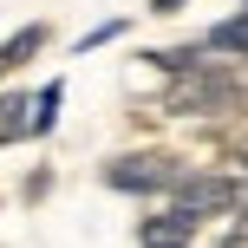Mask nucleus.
I'll return each mask as SVG.
<instances>
[{
  "mask_svg": "<svg viewBox=\"0 0 248 248\" xmlns=\"http://www.w3.org/2000/svg\"><path fill=\"white\" fill-rule=\"evenodd\" d=\"M163 118H209V111H242V78H235V65H196V72H183V78H170V92H163V105H157Z\"/></svg>",
  "mask_w": 248,
  "mask_h": 248,
  "instance_id": "obj_1",
  "label": "nucleus"
},
{
  "mask_svg": "<svg viewBox=\"0 0 248 248\" xmlns=\"http://www.w3.org/2000/svg\"><path fill=\"white\" fill-rule=\"evenodd\" d=\"M189 163L176 157V150H124V157L105 163V189H118V196H170L176 183H183Z\"/></svg>",
  "mask_w": 248,
  "mask_h": 248,
  "instance_id": "obj_2",
  "label": "nucleus"
},
{
  "mask_svg": "<svg viewBox=\"0 0 248 248\" xmlns=\"http://www.w3.org/2000/svg\"><path fill=\"white\" fill-rule=\"evenodd\" d=\"M170 202L176 209H189L196 222H209V216H235L242 202H248V189H242V176L235 170H183V183L170 189Z\"/></svg>",
  "mask_w": 248,
  "mask_h": 248,
  "instance_id": "obj_3",
  "label": "nucleus"
},
{
  "mask_svg": "<svg viewBox=\"0 0 248 248\" xmlns=\"http://www.w3.org/2000/svg\"><path fill=\"white\" fill-rule=\"evenodd\" d=\"M196 235H202V222L189 209H176V202H163V209H150L137 222V248H189Z\"/></svg>",
  "mask_w": 248,
  "mask_h": 248,
  "instance_id": "obj_4",
  "label": "nucleus"
},
{
  "mask_svg": "<svg viewBox=\"0 0 248 248\" xmlns=\"http://www.w3.org/2000/svg\"><path fill=\"white\" fill-rule=\"evenodd\" d=\"M20 137H33V98L26 92H7L0 98V144H20Z\"/></svg>",
  "mask_w": 248,
  "mask_h": 248,
  "instance_id": "obj_5",
  "label": "nucleus"
},
{
  "mask_svg": "<svg viewBox=\"0 0 248 248\" xmlns=\"http://www.w3.org/2000/svg\"><path fill=\"white\" fill-rule=\"evenodd\" d=\"M59 105H65V78H46V85L33 92V137H52V124H59Z\"/></svg>",
  "mask_w": 248,
  "mask_h": 248,
  "instance_id": "obj_6",
  "label": "nucleus"
},
{
  "mask_svg": "<svg viewBox=\"0 0 248 248\" xmlns=\"http://www.w3.org/2000/svg\"><path fill=\"white\" fill-rule=\"evenodd\" d=\"M39 46H46V26H39V20H33V26H20V33H13L7 46H0V72H20V65L33 59Z\"/></svg>",
  "mask_w": 248,
  "mask_h": 248,
  "instance_id": "obj_7",
  "label": "nucleus"
},
{
  "mask_svg": "<svg viewBox=\"0 0 248 248\" xmlns=\"http://www.w3.org/2000/svg\"><path fill=\"white\" fill-rule=\"evenodd\" d=\"M222 157H229V170H235V176H248V124H235V131L222 137Z\"/></svg>",
  "mask_w": 248,
  "mask_h": 248,
  "instance_id": "obj_8",
  "label": "nucleus"
},
{
  "mask_svg": "<svg viewBox=\"0 0 248 248\" xmlns=\"http://www.w3.org/2000/svg\"><path fill=\"white\" fill-rule=\"evenodd\" d=\"M111 39H124V20H105V26H92V33L78 39V52H92V46H111Z\"/></svg>",
  "mask_w": 248,
  "mask_h": 248,
  "instance_id": "obj_9",
  "label": "nucleus"
},
{
  "mask_svg": "<svg viewBox=\"0 0 248 248\" xmlns=\"http://www.w3.org/2000/svg\"><path fill=\"white\" fill-rule=\"evenodd\" d=\"M242 242H248V202L235 209V222L222 229V242H216V248H242Z\"/></svg>",
  "mask_w": 248,
  "mask_h": 248,
  "instance_id": "obj_10",
  "label": "nucleus"
},
{
  "mask_svg": "<svg viewBox=\"0 0 248 248\" xmlns=\"http://www.w3.org/2000/svg\"><path fill=\"white\" fill-rule=\"evenodd\" d=\"M176 7H183V0H150V13H176Z\"/></svg>",
  "mask_w": 248,
  "mask_h": 248,
  "instance_id": "obj_11",
  "label": "nucleus"
}]
</instances>
